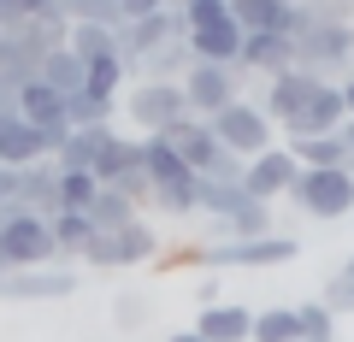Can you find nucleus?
<instances>
[{
	"label": "nucleus",
	"instance_id": "nucleus-20",
	"mask_svg": "<svg viewBox=\"0 0 354 342\" xmlns=\"http://www.w3.org/2000/svg\"><path fill=\"white\" fill-rule=\"evenodd\" d=\"M12 113L30 118L36 130H48V124H59V118H65V95H53L48 83H24V89L12 95Z\"/></svg>",
	"mask_w": 354,
	"mask_h": 342
},
{
	"label": "nucleus",
	"instance_id": "nucleus-8",
	"mask_svg": "<svg viewBox=\"0 0 354 342\" xmlns=\"http://www.w3.org/2000/svg\"><path fill=\"white\" fill-rule=\"evenodd\" d=\"M177 89H183L189 118H213L230 101H242V71H230V65H189L177 77Z\"/></svg>",
	"mask_w": 354,
	"mask_h": 342
},
{
	"label": "nucleus",
	"instance_id": "nucleus-12",
	"mask_svg": "<svg viewBox=\"0 0 354 342\" xmlns=\"http://www.w3.org/2000/svg\"><path fill=\"white\" fill-rule=\"evenodd\" d=\"M165 41H183V18L160 6V12L136 18V24H118V59H124V65H136L142 53L165 48Z\"/></svg>",
	"mask_w": 354,
	"mask_h": 342
},
{
	"label": "nucleus",
	"instance_id": "nucleus-7",
	"mask_svg": "<svg viewBox=\"0 0 354 342\" xmlns=\"http://www.w3.org/2000/svg\"><path fill=\"white\" fill-rule=\"evenodd\" d=\"M124 113H130V124H142V136H165L177 118H189V106H183V89H177V83L136 77L130 95H124Z\"/></svg>",
	"mask_w": 354,
	"mask_h": 342
},
{
	"label": "nucleus",
	"instance_id": "nucleus-43",
	"mask_svg": "<svg viewBox=\"0 0 354 342\" xmlns=\"http://www.w3.org/2000/svg\"><path fill=\"white\" fill-rule=\"evenodd\" d=\"M337 136H342V148H348V153H354V118H348V124H342V130H337Z\"/></svg>",
	"mask_w": 354,
	"mask_h": 342
},
{
	"label": "nucleus",
	"instance_id": "nucleus-36",
	"mask_svg": "<svg viewBox=\"0 0 354 342\" xmlns=\"http://www.w3.org/2000/svg\"><path fill=\"white\" fill-rule=\"evenodd\" d=\"M59 6H65L71 24H124L118 0H59Z\"/></svg>",
	"mask_w": 354,
	"mask_h": 342
},
{
	"label": "nucleus",
	"instance_id": "nucleus-35",
	"mask_svg": "<svg viewBox=\"0 0 354 342\" xmlns=\"http://www.w3.org/2000/svg\"><path fill=\"white\" fill-rule=\"evenodd\" d=\"M65 12L59 0H0V30H18V24H36V18Z\"/></svg>",
	"mask_w": 354,
	"mask_h": 342
},
{
	"label": "nucleus",
	"instance_id": "nucleus-1",
	"mask_svg": "<svg viewBox=\"0 0 354 342\" xmlns=\"http://www.w3.org/2000/svg\"><path fill=\"white\" fill-rule=\"evenodd\" d=\"M260 113L272 118V124H278L290 142L337 136V130L348 124L342 89L330 83V77L301 71V65H290V71H278V77H266V101H260Z\"/></svg>",
	"mask_w": 354,
	"mask_h": 342
},
{
	"label": "nucleus",
	"instance_id": "nucleus-40",
	"mask_svg": "<svg viewBox=\"0 0 354 342\" xmlns=\"http://www.w3.org/2000/svg\"><path fill=\"white\" fill-rule=\"evenodd\" d=\"M118 12H124V24H136V18L160 12V0H118Z\"/></svg>",
	"mask_w": 354,
	"mask_h": 342
},
{
	"label": "nucleus",
	"instance_id": "nucleus-25",
	"mask_svg": "<svg viewBox=\"0 0 354 342\" xmlns=\"http://www.w3.org/2000/svg\"><path fill=\"white\" fill-rule=\"evenodd\" d=\"M36 83H48L53 95H77V89H83V59H77L71 48H53L48 59H41Z\"/></svg>",
	"mask_w": 354,
	"mask_h": 342
},
{
	"label": "nucleus",
	"instance_id": "nucleus-3",
	"mask_svg": "<svg viewBox=\"0 0 354 342\" xmlns=\"http://www.w3.org/2000/svg\"><path fill=\"white\" fill-rule=\"evenodd\" d=\"M160 254H165L160 230H153L148 218H130L124 230H95L77 260H83V266H101V272H118V266H148Z\"/></svg>",
	"mask_w": 354,
	"mask_h": 342
},
{
	"label": "nucleus",
	"instance_id": "nucleus-14",
	"mask_svg": "<svg viewBox=\"0 0 354 342\" xmlns=\"http://www.w3.org/2000/svg\"><path fill=\"white\" fill-rule=\"evenodd\" d=\"M295 65V41L283 30H266V36H242V59L236 71H254V77H278Z\"/></svg>",
	"mask_w": 354,
	"mask_h": 342
},
{
	"label": "nucleus",
	"instance_id": "nucleus-45",
	"mask_svg": "<svg viewBox=\"0 0 354 342\" xmlns=\"http://www.w3.org/2000/svg\"><path fill=\"white\" fill-rule=\"evenodd\" d=\"M160 6H165V12H183V6H189V0H160Z\"/></svg>",
	"mask_w": 354,
	"mask_h": 342
},
{
	"label": "nucleus",
	"instance_id": "nucleus-13",
	"mask_svg": "<svg viewBox=\"0 0 354 342\" xmlns=\"http://www.w3.org/2000/svg\"><path fill=\"white\" fill-rule=\"evenodd\" d=\"M88 171H95V183H101V189H113L124 171H142L136 136H124V130H101V136H95V165H88Z\"/></svg>",
	"mask_w": 354,
	"mask_h": 342
},
{
	"label": "nucleus",
	"instance_id": "nucleus-34",
	"mask_svg": "<svg viewBox=\"0 0 354 342\" xmlns=\"http://www.w3.org/2000/svg\"><path fill=\"white\" fill-rule=\"evenodd\" d=\"M177 18H183V36H195V30H218V24H230V0H189Z\"/></svg>",
	"mask_w": 354,
	"mask_h": 342
},
{
	"label": "nucleus",
	"instance_id": "nucleus-24",
	"mask_svg": "<svg viewBox=\"0 0 354 342\" xmlns=\"http://www.w3.org/2000/svg\"><path fill=\"white\" fill-rule=\"evenodd\" d=\"M65 48L77 53V59H106V53H118V24H71L65 30Z\"/></svg>",
	"mask_w": 354,
	"mask_h": 342
},
{
	"label": "nucleus",
	"instance_id": "nucleus-11",
	"mask_svg": "<svg viewBox=\"0 0 354 342\" xmlns=\"http://www.w3.org/2000/svg\"><path fill=\"white\" fill-rule=\"evenodd\" d=\"M77 289L71 266H24V272H0V301H65Z\"/></svg>",
	"mask_w": 354,
	"mask_h": 342
},
{
	"label": "nucleus",
	"instance_id": "nucleus-33",
	"mask_svg": "<svg viewBox=\"0 0 354 342\" xmlns=\"http://www.w3.org/2000/svg\"><path fill=\"white\" fill-rule=\"evenodd\" d=\"M319 301H325L337 319H342V313H354V254H348V260H342V266L325 278V295H319Z\"/></svg>",
	"mask_w": 354,
	"mask_h": 342
},
{
	"label": "nucleus",
	"instance_id": "nucleus-4",
	"mask_svg": "<svg viewBox=\"0 0 354 342\" xmlns=\"http://www.w3.org/2000/svg\"><path fill=\"white\" fill-rule=\"evenodd\" d=\"M295 65L313 77H348L354 65V24L348 18H313L307 36H295Z\"/></svg>",
	"mask_w": 354,
	"mask_h": 342
},
{
	"label": "nucleus",
	"instance_id": "nucleus-5",
	"mask_svg": "<svg viewBox=\"0 0 354 342\" xmlns=\"http://www.w3.org/2000/svg\"><path fill=\"white\" fill-rule=\"evenodd\" d=\"M207 124H213L218 148H230L236 160H254V153L278 148V124H272V118L260 113V101H230L225 113H213Z\"/></svg>",
	"mask_w": 354,
	"mask_h": 342
},
{
	"label": "nucleus",
	"instance_id": "nucleus-17",
	"mask_svg": "<svg viewBox=\"0 0 354 342\" xmlns=\"http://www.w3.org/2000/svg\"><path fill=\"white\" fill-rule=\"evenodd\" d=\"M48 160V148H41V130L30 124V118L6 113V124H0V165L6 171H24V165Z\"/></svg>",
	"mask_w": 354,
	"mask_h": 342
},
{
	"label": "nucleus",
	"instance_id": "nucleus-27",
	"mask_svg": "<svg viewBox=\"0 0 354 342\" xmlns=\"http://www.w3.org/2000/svg\"><path fill=\"white\" fill-rule=\"evenodd\" d=\"M248 342H301V330H295V307H260Z\"/></svg>",
	"mask_w": 354,
	"mask_h": 342
},
{
	"label": "nucleus",
	"instance_id": "nucleus-39",
	"mask_svg": "<svg viewBox=\"0 0 354 342\" xmlns=\"http://www.w3.org/2000/svg\"><path fill=\"white\" fill-rule=\"evenodd\" d=\"M307 6H313L319 18H348L354 24V0H307Z\"/></svg>",
	"mask_w": 354,
	"mask_h": 342
},
{
	"label": "nucleus",
	"instance_id": "nucleus-21",
	"mask_svg": "<svg viewBox=\"0 0 354 342\" xmlns=\"http://www.w3.org/2000/svg\"><path fill=\"white\" fill-rule=\"evenodd\" d=\"M207 225H213V242L266 236V230H272V207H266V201H248V207H236V213H225V218H207Z\"/></svg>",
	"mask_w": 354,
	"mask_h": 342
},
{
	"label": "nucleus",
	"instance_id": "nucleus-18",
	"mask_svg": "<svg viewBox=\"0 0 354 342\" xmlns=\"http://www.w3.org/2000/svg\"><path fill=\"white\" fill-rule=\"evenodd\" d=\"M183 41H189V59L195 65H230V71H236V59H242V30L236 24L195 30V36H183Z\"/></svg>",
	"mask_w": 354,
	"mask_h": 342
},
{
	"label": "nucleus",
	"instance_id": "nucleus-32",
	"mask_svg": "<svg viewBox=\"0 0 354 342\" xmlns=\"http://www.w3.org/2000/svg\"><path fill=\"white\" fill-rule=\"evenodd\" d=\"M148 207H160V213H171V218H195V178H177V183H165V189H153Z\"/></svg>",
	"mask_w": 354,
	"mask_h": 342
},
{
	"label": "nucleus",
	"instance_id": "nucleus-37",
	"mask_svg": "<svg viewBox=\"0 0 354 342\" xmlns=\"http://www.w3.org/2000/svg\"><path fill=\"white\" fill-rule=\"evenodd\" d=\"M101 195V183L88 178V171H59V207H71V213H88V201Z\"/></svg>",
	"mask_w": 354,
	"mask_h": 342
},
{
	"label": "nucleus",
	"instance_id": "nucleus-42",
	"mask_svg": "<svg viewBox=\"0 0 354 342\" xmlns=\"http://www.w3.org/2000/svg\"><path fill=\"white\" fill-rule=\"evenodd\" d=\"M337 89H342V106H348V118H354V71H348V77H342Z\"/></svg>",
	"mask_w": 354,
	"mask_h": 342
},
{
	"label": "nucleus",
	"instance_id": "nucleus-19",
	"mask_svg": "<svg viewBox=\"0 0 354 342\" xmlns=\"http://www.w3.org/2000/svg\"><path fill=\"white\" fill-rule=\"evenodd\" d=\"M136 148H142V171H148V189H165V183H177V178H195L189 165L177 160V148L165 136H136Z\"/></svg>",
	"mask_w": 354,
	"mask_h": 342
},
{
	"label": "nucleus",
	"instance_id": "nucleus-29",
	"mask_svg": "<svg viewBox=\"0 0 354 342\" xmlns=\"http://www.w3.org/2000/svg\"><path fill=\"white\" fill-rule=\"evenodd\" d=\"M48 230H53V248H59V254H83V242L95 236V225H88L83 213H71V207L48 213Z\"/></svg>",
	"mask_w": 354,
	"mask_h": 342
},
{
	"label": "nucleus",
	"instance_id": "nucleus-30",
	"mask_svg": "<svg viewBox=\"0 0 354 342\" xmlns=\"http://www.w3.org/2000/svg\"><path fill=\"white\" fill-rule=\"evenodd\" d=\"M295 330H301V342H337V313L325 301H301L295 307Z\"/></svg>",
	"mask_w": 354,
	"mask_h": 342
},
{
	"label": "nucleus",
	"instance_id": "nucleus-23",
	"mask_svg": "<svg viewBox=\"0 0 354 342\" xmlns=\"http://www.w3.org/2000/svg\"><path fill=\"white\" fill-rule=\"evenodd\" d=\"M113 113H118V101H101V95H88V89L65 95V124L71 130H113Z\"/></svg>",
	"mask_w": 354,
	"mask_h": 342
},
{
	"label": "nucleus",
	"instance_id": "nucleus-41",
	"mask_svg": "<svg viewBox=\"0 0 354 342\" xmlns=\"http://www.w3.org/2000/svg\"><path fill=\"white\" fill-rule=\"evenodd\" d=\"M12 189H18V171H6V165H0V207L12 201Z\"/></svg>",
	"mask_w": 354,
	"mask_h": 342
},
{
	"label": "nucleus",
	"instance_id": "nucleus-46",
	"mask_svg": "<svg viewBox=\"0 0 354 342\" xmlns=\"http://www.w3.org/2000/svg\"><path fill=\"white\" fill-rule=\"evenodd\" d=\"M0 113H12V106H6V95H0Z\"/></svg>",
	"mask_w": 354,
	"mask_h": 342
},
{
	"label": "nucleus",
	"instance_id": "nucleus-26",
	"mask_svg": "<svg viewBox=\"0 0 354 342\" xmlns=\"http://www.w3.org/2000/svg\"><path fill=\"white\" fill-rule=\"evenodd\" d=\"M130 83V65L118 59V53H106V59H88L83 65V89L101 95V101H118V89Z\"/></svg>",
	"mask_w": 354,
	"mask_h": 342
},
{
	"label": "nucleus",
	"instance_id": "nucleus-44",
	"mask_svg": "<svg viewBox=\"0 0 354 342\" xmlns=\"http://www.w3.org/2000/svg\"><path fill=\"white\" fill-rule=\"evenodd\" d=\"M165 342H201V336H195V330H171Z\"/></svg>",
	"mask_w": 354,
	"mask_h": 342
},
{
	"label": "nucleus",
	"instance_id": "nucleus-38",
	"mask_svg": "<svg viewBox=\"0 0 354 342\" xmlns=\"http://www.w3.org/2000/svg\"><path fill=\"white\" fill-rule=\"evenodd\" d=\"M113 325H118V330H142V325H148V295L124 289V295L113 301Z\"/></svg>",
	"mask_w": 354,
	"mask_h": 342
},
{
	"label": "nucleus",
	"instance_id": "nucleus-6",
	"mask_svg": "<svg viewBox=\"0 0 354 342\" xmlns=\"http://www.w3.org/2000/svg\"><path fill=\"white\" fill-rule=\"evenodd\" d=\"M290 201L301 207L307 218L337 225V218L354 213V171H313V165H301V178L290 183Z\"/></svg>",
	"mask_w": 354,
	"mask_h": 342
},
{
	"label": "nucleus",
	"instance_id": "nucleus-2",
	"mask_svg": "<svg viewBox=\"0 0 354 342\" xmlns=\"http://www.w3.org/2000/svg\"><path fill=\"white\" fill-rule=\"evenodd\" d=\"M24 266H59L53 230L41 213H24L18 201L0 207V272H24Z\"/></svg>",
	"mask_w": 354,
	"mask_h": 342
},
{
	"label": "nucleus",
	"instance_id": "nucleus-47",
	"mask_svg": "<svg viewBox=\"0 0 354 342\" xmlns=\"http://www.w3.org/2000/svg\"><path fill=\"white\" fill-rule=\"evenodd\" d=\"M0 124H6V113H0Z\"/></svg>",
	"mask_w": 354,
	"mask_h": 342
},
{
	"label": "nucleus",
	"instance_id": "nucleus-10",
	"mask_svg": "<svg viewBox=\"0 0 354 342\" xmlns=\"http://www.w3.org/2000/svg\"><path fill=\"white\" fill-rule=\"evenodd\" d=\"M301 178V165H295V153L283 148H266V153H254V160H242V189L254 195V201H278V195H290V183Z\"/></svg>",
	"mask_w": 354,
	"mask_h": 342
},
{
	"label": "nucleus",
	"instance_id": "nucleus-28",
	"mask_svg": "<svg viewBox=\"0 0 354 342\" xmlns=\"http://www.w3.org/2000/svg\"><path fill=\"white\" fill-rule=\"evenodd\" d=\"M83 218H88L95 230H124L130 218H142V213H136V207H130L118 189H101L95 201H88V213H83Z\"/></svg>",
	"mask_w": 354,
	"mask_h": 342
},
{
	"label": "nucleus",
	"instance_id": "nucleus-31",
	"mask_svg": "<svg viewBox=\"0 0 354 342\" xmlns=\"http://www.w3.org/2000/svg\"><path fill=\"white\" fill-rule=\"evenodd\" d=\"M95 136H101V130H71V142L53 153V171H88V165H95ZM88 178H95V171H88Z\"/></svg>",
	"mask_w": 354,
	"mask_h": 342
},
{
	"label": "nucleus",
	"instance_id": "nucleus-22",
	"mask_svg": "<svg viewBox=\"0 0 354 342\" xmlns=\"http://www.w3.org/2000/svg\"><path fill=\"white\" fill-rule=\"evenodd\" d=\"M290 0H230V24L242 36H266V30H283Z\"/></svg>",
	"mask_w": 354,
	"mask_h": 342
},
{
	"label": "nucleus",
	"instance_id": "nucleus-15",
	"mask_svg": "<svg viewBox=\"0 0 354 342\" xmlns=\"http://www.w3.org/2000/svg\"><path fill=\"white\" fill-rule=\"evenodd\" d=\"M248 330H254V307H242V301H213L195 313L201 342H248Z\"/></svg>",
	"mask_w": 354,
	"mask_h": 342
},
{
	"label": "nucleus",
	"instance_id": "nucleus-9",
	"mask_svg": "<svg viewBox=\"0 0 354 342\" xmlns=\"http://www.w3.org/2000/svg\"><path fill=\"white\" fill-rule=\"evenodd\" d=\"M201 260L207 266H290L295 260V236L266 230V236H242V242H207Z\"/></svg>",
	"mask_w": 354,
	"mask_h": 342
},
{
	"label": "nucleus",
	"instance_id": "nucleus-16",
	"mask_svg": "<svg viewBox=\"0 0 354 342\" xmlns=\"http://www.w3.org/2000/svg\"><path fill=\"white\" fill-rule=\"evenodd\" d=\"M12 201L24 207V213H59V171H53V160H36V165H24L18 171V189H12Z\"/></svg>",
	"mask_w": 354,
	"mask_h": 342
}]
</instances>
